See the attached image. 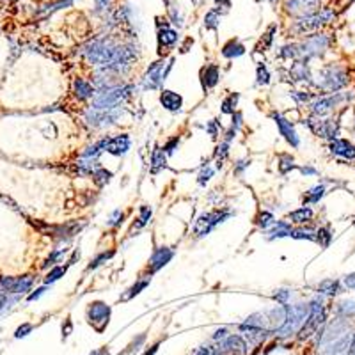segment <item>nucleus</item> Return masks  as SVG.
<instances>
[{"label":"nucleus","instance_id":"1","mask_svg":"<svg viewBox=\"0 0 355 355\" xmlns=\"http://www.w3.org/2000/svg\"><path fill=\"white\" fill-rule=\"evenodd\" d=\"M133 91V86H117L110 87L107 91L100 92L94 100H92V109L96 110H112L130 96V92Z\"/></svg>","mask_w":355,"mask_h":355},{"label":"nucleus","instance_id":"2","mask_svg":"<svg viewBox=\"0 0 355 355\" xmlns=\"http://www.w3.org/2000/svg\"><path fill=\"white\" fill-rule=\"evenodd\" d=\"M311 312V306H306V304H299V306H291L286 309V320H284L283 327H281L279 334L281 336H288L291 334L304 320H307Z\"/></svg>","mask_w":355,"mask_h":355},{"label":"nucleus","instance_id":"3","mask_svg":"<svg viewBox=\"0 0 355 355\" xmlns=\"http://www.w3.org/2000/svg\"><path fill=\"white\" fill-rule=\"evenodd\" d=\"M323 318H325V312H323L322 299H314L311 302V312L306 320V325H304V329L300 330V338H307V336H311L323 323Z\"/></svg>","mask_w":355,"mask_h":355},{"label":"nucleus","instance_id":"4","mask_svg":"<svg viewBox=\"0 0 355 355\" xmlns=\"http://www.w3.org/2000/svg\"><path fill=\"white\" fill-rule=\"evenodd\" d=\"M332 18H334L332 11H330V9H322V11H318V13L311 14V16H304L300 22H297L295 30H299V32H309V30L318 29V27L323 25V23L330 22Z\"/></svg>","mask_w":355,"mask_h":355},{"label":"nucleus","instance_id":"5","mask_svg":"<svg viewBox=\"0 0 355 355\" xmlns=\"http://www.w3.org/2000/svg\"><path fill=\"white\" fill-rule=\"evenodd\" d=\"M87 316H89V323H91L98 332H102V330L107 327V323H109L110 307L103 302H94V304H91V307H89Z\"/></svg>","mask_w":355,"mask_h":355},{"label":"nucleus","instance_id":"6","mask_svg":"<svg viewBox=\"0 0 355 355\" xmlns=\"http://www.w3.org/2000/svg\"><path fill=\"white\" fill-rule=\"evenodd\" d=\"M229 217V213H221V211H213V213H203L201 217L198 219L194 226V233L198 236H206L211 229H213L217 224L224 222L226 219Z\"/></svg>","mask_w":355,"mask_h":355},{"label":"nucleus","instance_id":"7","mask_svg":"<svg viewBox=\"0 0 355 355\" xmlns=\"http://www.w3.org/2000/svg\"><path fill=\"white\" fill-rule=\"evenodd\" d=\"M322 78H323V82L320 84V86L323 89H329V91H338V89L345 87L346 82H348L346 75L339 68L325 69V71L322 73Z\"/></svg>","mask_w":355,"mask_h":355},{"label":"nucleus","instance_id":"8","mask_svg":"<svg viewBox=\"0 0 355 355\" xmlns=\"http://www.w3.org/2000/svg\"><path fill=\"white\" fill-rule=\"evenodd\" d=\"M0 286H2V289H6L7 293H25L32 288V277H2Z\"/></svg>","mask_w":355,"mask_h":355},{"label":"nucleus","instance_id":"9","mask_svg":"<svg viewBox=\"0 0 355 355\" xmlns=\"http://www.w3.org/2000/svg\"><path fill=\"white\" fill-rule=\"evenodd\" d=\"M286 6H288L289 13L306 14V16H311V14L318 13V9H320L318 0H289Z\"/></svg>","mask_w":355,"mask_h":355},{"label":"nucleus","instance_id":"10","mask_svg":"<svg viewBox=\"0 0 355 355\" xmlns=\"http://www.w3.org/2000/svg\"><path fill=\"white\" fill-rule=\"evenodd\" d=\"M272 117H273V121L277 123V126H279L281 135H284V139H286V141L293 146V148H299V144H300L299 135H297L295 128L291 126V123H289L288 119H284L283 115L275 114V112L272 114Z\"/></svg>","mask_w":355,"mask_h":355},{"label":"nucleus","instance_id":"11","mask_svg":"<svg viewBox=\"0 0 355 355\" xmlns=\"http://www.w3.org/2000/svg\"><path fill=\"white\" fill-rule=\"evenodd\" d=\"M164 68V63H155L151 68L148 69V73H146V80H144V86L149 87V89H156L158 86H160L162 82L165 80V76H167L169 69H162Z\"/></svg>","mask_w":355,"mask_h":355},{"label":"nucleus","instance_id":"12","mask_svg":"<svg viewBox=\"0 0 355 355\" xmlns=\"http://www.w3.org/2000/svg\"><path fill=\"white\" fill-rule=\"evenodd\" d=\"M327 45H329V40H327L325 36H312L302 45V50H300V52L306 57L320 55V53H323V50L327 48Z\"/></svg>","mask_w":355,"mask_h":355},{"label":"nucleus","instance_id":"13","mask_svg":"<svg viewBox=\"0 0 355 355\" xmlns=\"http://www.w3.org/2000/svg\"><path fill=\"white\" fill-rule=\"evenodd\" d=\"M119 112H114V110H89L87 112V121L94 126H105L109 123H114L117 119Z\"/></svg>","mask_w":355,"mask_h":355},{"label":"nucleus","instance_id":"14","mask_svg":"<svg viewBox=\"0 0 355 355\" xmlns=\"http://www.w3.org/2000/svg\"><path fill=\"white\" fill-rule=\"evenodd\" d=\"M311 130L320 137L334 139L338 133V125L334 121H322V119H309Z\"/></svg>","mask_w":355,"mask_h":355},{"label":"nucleus","instance_id":"15","mask_svg":"<svg viewBox=\"0 0 355 355\" xmlns=\"http://www.w3.org/2000/svg\"><path fill=\"white\" fill-rule=\"evenodd\" d=\"M330 151L338 156L348 158V160H353L355 158V146L352 142L345 141V139H334V141L330 142Z\"/></svg>","mask_w":355,"mask_h":355},{"label":"nucleus","instance_id":"16","mask_svg":"<svg viewBox=\"0 0 355 355\" xmlns=\"http://www.w3.org/2000/svg\"><path fill=\"white\" fill-rule=\"evenodd\" d=\"M177 41V32L176 30H172L171 27L167 25V23H158V45H160V48H171V46H174Z\"/></svg>","mask_w":355,"mask_h":355},{"label":"nucleus","instance_id":"17","mask_svg":"<svg viewBox=\"0 0 355 355\" xmlns=\"http://www.w3.org/2000/svg\"><path fill=\"white\" fill-rule=\"evenodd\" d=\"M130 149V139L128 135H119V137L109 139V144H107V151L110 155H125L126 151Z\"/></svg>","mask_w":355,"mask_h":355},{"label":"nucleus","instance_id":"18","mask_svg":"<svg viewBox=\"0 0 355 355\" xmlns=\"http://www.w3.org/2000/svg\"><path fill=\"white\" fill-rule=\"evenodd\" d=\"M172 258V250L169 247H160V249L155 250V254L151 256V261H149V266H151V272H156L162 266H165L171 261Z\"/></svg>","mask_w":355,"mask_h":355},{"label":"nucleus","instance_id":"19","mask_svg":"<svg viewBox=\"0 0 355 355\" xmlns=\"http://www.w3.org/2000/svg\"><path fill=\"white\" fill-rule=\"evenodd\" d=\"M343 98H345V96L336 94V96H329V98H322V100H318V102L312 103V112H314L316 115L325 114L327 110H330V109H332V107L338 105V103L341 102Z\"/></svg>","mask_w":355,"mask_h":355},{"label":"nucleus","instance_id":"20","mask_svg":"<svg viewBox=\"0 0 355 355\" xmlns=\"http://www.w3.org/2000/svg\"><path fill=\"white\" fill-rule=\"evenodd\" d=\"M160 103L165 107L167 110L171 112H176L181 109V103H183V100H181L180 94H176V92L172 91H164L160 96Z\"/></svg>","mask_w":355,"mask_h":355},{"label":"nucleus","instance_id":"21","mask_svg":"<svg viewBox=\"0 0 355 355\" xmlns=\"http://www.w3.org/2000/svg\"><path fill=\"white\" fill-rule=\"evenodd\" d=\"M201 80H203L204 89H211L219 82V68L217 66H206L201 71Z\"/></svg>","mask_w":355,"mask_h":355},{"label":"nucleus","instance_id":"22","mask_svg":"<svg viewBox=\"0 0 355 355\" xmlns=\"http://www.w3.org/2000/svg\"><path fill=\"white\" fill-rule=\"evenodd\" d=\"M291 233H293V227L289 226L288 222L281 221V222H277L275 226H273L272 229L268 231V238H270V240H273V238L291 236Z\"/></svg>","mask_w":355,"mask_h":355},{"label":"nucleus","instance_id":"23","mask_svg":"<svg viewBox=\"0 0 355 355\" xmlns=\"http://www.w3.org/2000/svg\"><path fill=\"white\" fill-rule=\"evenodd\" d=\"M244 52H245L244 45L238 43V41H234V40H231L229 43L224 45V48H222V55L227 57V59H233V57L244 55Z\"/></svg>","mask_w":355,"mask_h":355},{"label":"nucleus","instance_id":"24","mask_svg":"<svg viewBox=\"0 0 355 355\" xmlns=\"http://www.w3.org/2000/svg\"><path fill=\"white\" fill-rule=\"evenodd\" d=\"M73 86H75L76 96H78V98H82V100L91 98V96L94 94V89H92V86L89 82H86L84 78H76Z\"/></svg>","mask_w":355,"mask_h":355},{"label":"nucleus","instance_id":"25","mask_svg":"<svg viewBox=\"0 0 355 355\" xmlns=\"http://www.w3.org/2000/svg\"><path fill=\"white\" fill-rule=\"evenodd\" d=\"M165 167V155H164V149L155 148L153 149V155H151V172H158L160 169Z\"/></svg>","mask_w":355,"mask_h":355},{"label":"nucleus","instance_id":"26","mask_svg":"<svg viewBox=\"0 0 355 355\" xmlns=\"http://www.w3.org/2000/svg\"><path fill=\"white\" fill-rule=\"evenodd\" d=\"M289 219H291V222L304 224V222H307L312 219V211L309 210V208H300V210L291 211V213H289Z\"/></svg>","mask_w":355,"mask_h":355},{"label":"nucleus","instance_id":"27","mask_svg":"<svg viewBox=\"0 0 355 355\" xmlns=\"http://www.w3.org/2000/svg\"><path fill=\"white\" fill-rule=\"evenodd\" d=\"M107 144H109V139H103V141H100V142H96V144H92V146H89L87 148V151H84V158H94V156H98L100 153L103 151V149H107Z\"/></svg>","mask_w":355,"mask_h":355},{"label":"nucleus","instance_id":"28","mask_svg":"<svg viewBox=\"0 0 355 355\" xmlns=\"http://www.w3.org/2000/svg\"><path fill=\"white\" fill-rule=\"evenodd\" d=\"M323 192H325V188H323V185H318V187L311 188V190L306 194V198H304V204L318 203V201L323 198Z\"/></svg>","mask_w":355,"mask_h":355},{"label":"nucleus","instance_id":"29","mask_svg":"<svg viewBox=\"0 0 355 355\" xmlns=\"http://www.w3.org/2000/svg\"><path fill=\"white\" fill-rule=\"evenodd\" d=\"M318 291L323 293V295H334L338 293V281L334 279H325L318 284Z\"/></svg>","mask_w":355,"mask_h":355},{"label":"nucleus","instance_id":"30","mask_svg":"<svg viewBox=\"0 0 355 355\" xmlns=\"http://www.w3.org/2000/svg\"><path fill=\"white\" fill-rule=\"evenodd\" d=\"M338 311H339V314H343L345 318H352V316H355V302L353 300H343L338 306Z\"/></svg>","mask_w":355,"mask_h":355},{"label":"nucleus","instance_id":"31","mask_svg":"<svg viewBox=\"0 0 355 355\" xmlns=\"http://www.w3.org/2000/svg\"><path fill=\"white\" fill-rule=\"evenodd\" d=\"M219 20H221V16H219V11L217 9H213V11H210V13L204 16V27L206 29H213V30H217V27H219Z\"/></svg>","mask_w":355,"mask_h":355},{"label":"nucleus","instance_id":"32","mask_svg":"<svg viewBox=\"0 0 355 355\" xmlns=\"http://www.w3.org/2000/svg\"><path fill=\"white\" fill-rule=\"evenodd\" d=\"M148 284H149V277H148V279H144V281H139L135 286H132L128 289V293H126V295H123V300H130L132 297L139 295V293H141V289H144Z\"/></svg>","mask_w":355,"mask_h":355},{"label":"nucleus","instance_id":"33","mask_svg":"<svg viewBox=\"0 0 355 355\" xmlns=\"http://www.w3.org/2000/svg\"><path fill=\"white\" fill-rule=\"evenodd\" d=\"M92 176H94V181H96V183H98L100 187H103V185L109 183V181H110L112 172H109L107 169H102V167H100L98 171H94V174H92Z\"/></svg>","mask_w":355,"mask_h":355},{"label":"nucleus","instance_id":"34","mask_svg":"<svg viewBox=\"0 0 355 355\" xmlns=\"http://www.w3.org/2000/svg\"><path fill=\"white\" fill-rule=\"evenodd\" d=\"M330 238H332V234H330V231L327 229V227H322V229L316 231V242H318L322 247H327L330 244Z\"/></svg>","mask_w":355,"mask_h":355},{"label":"nucleus","instance_id":"35","mask_svg":"<svg viewBox=\"0 0 355 355\" xmlns=\"http://www.w3.org/2000/svg\"><path fill=\"white\" fill-rule=\"evenodd\" d=\"M238 102V94H231L229 98H226L222 102V112L224 114H234V107Z\"/></svg>","mask_w":355,"mask_h":355},{"label":"nucleus","instance_id":"36","mask_svg":"<svg viewBox=\"0 0 355 355\" xmlns=\"http://www.w3.org/2000/svg\"><path fill=\"white\" fill-rule=\"evenodd\" d=\"M66 273V268L64 266H55L53 270H50L48 272V275L45 277V283L46 284H50V283H55L57 279H61V277Z\"/></svg>","mask_w":355,"mask_h":355},{"label":"nucleus","instance_id":"37","mask_svg":"<svg viewBox=\"0 0 355 355\" xmlns=\"http://www.w3.org/2000/svg\"><path fill=\"white\" fill-rule=\"evenodd\" d=\"M291 76L295 80H304V78H307V68H306V64H295L291 69Z\"/></svg>","mask_w":355,"mask_h":355},{"label":"nucleus","instance_id":"38","mask_svg":"<svg viewBox=\"0 0 355 355\" xmlns=\"http://www.w3.org/2000/svg\"><path fill=\"white\" fill-rule=\"evenodd\" d=\"M291 236L297 238V240H316L314 233L311 229H297V231L293 229Z\"/></svg>","mask_w":355,"mask_h":355},{"label":"nucleus","instance_id":"39","mask_svg":"<svg viewBox=\"0 0 355 355\" xmlns=\"http://www.w3.org/2000/svg\"><path fill=\"white\" fill-rule=\"evenodd\" d=\"M227 148H229V142H222V144L217 148V151H215V158H217V165H219V167H222V162L226 160Z\"/></svg>","mask_w":355,"mask_h":355},{"label":"nucleus","instance_id":"40","mask_svg":"<svg viewBox=\"0 0 355 355\" xmlns=\"http://www.w3.org/2000/svg\"><path fill=\"white\" fill-rule=\"evenodd\" d=\"M149 217H151V208H149V206H142L141 208V217H139L137 226H133V229H135V227L146 226V224H148V221H149Z\"/></svg>","mask_w":355,"mask_h":355},{"label":"nucleus","instance_id":"41","mask_svg":"<svg viewBox=\"0 0 355 355\" xmlns=\"http://www.w3.org/2000/svg\"><path fill=\"white\" fill-rule=\"evenodd\" d=\"M112 256H114V252H103V254H100V256L96 258V260L91 261V265L87 266V270L96 268V266H100V265L103 263V261H107V260H109V258H112Z\"/></svg>","mask_w":355,"mask_h":355},{"label":"nucleus","instance_id":"42","mask_svg":"<svg viewBox=\"0 0 355 355\" xmlns=\"http://www.w3.org/2000/svg\"><path fill=\"white\" fill-rule=\"evenodd\" d=\"M258 224H260V227H263V229H266L268 226H272L273 224V217L270 213H261L260 217H258Z\"/></svg>","mask_w":355,"mask_h":355},{"label":"nucleus","instance_id":"43","mask_svg":"<svg viewBox=\"0 0 355 355\" xmlns=\"http://www.w3.org/2000/svg\"><path fill=\"white\" fill-rule=\"evenodd\" d=\"M268 80H270V75H268V71H266V68L265 66H258V84H268Z\"/></svg>","mask_w":355,"mask_h":355},{"label":"nucleus","instance_id":"44","mask_svg":"<svg viewBox=\"0 0 355 355\" xmlns=\"http://www.w3.org/2000/svg\"><path fill=\"white\" fill-rule=\"evenodd\" d=\"M281 162H283V164L279 165V169H281V172H283V174H284V172H288L289 169L295 167V165H293V160L289 156H281Z\"/></svg>","mask_w":355,"mask_h":355},{"label":"nucleus","instance_id":"45","mask_svg":"<svg viewBox=\"0 0 355 355\" xmlns=\"http://www.w3.org/2000/svg\"><path fill=\"white\" fill-rule=\"evenodd\" d=\"M211 176H213V169L211 167L203 169V172L199 174V185H206V181L210 180Z\"/></svg>","mask_w":355,"mask_h":355},{"label":"nucleus","instance_id":"46","mask_svg":"<svg viewBox=\"0 0 355 355\" xmlns=\"http://www.w3.org/2000/svg\"><path fill=\"white\" fill-rule=\"evenodd\" d=\"M94 2H96V11H98V13H102V11L109 9L114 0H94Z\"/></svg>","mask_w":355,"mask_h":355},{"label":"nucleus","instance_id":"47","mask_svg":"<svg viewBox=\"0 0 355 355\" xmlns=\"http://www.w3.org/2000/svg\"><path fill=\"white\" fill-rule=\"evenodd\" d=\"M343 283H345V286L348 288V289H355V272L353 273H348V275H345Z\"/></svg>","mask_w":355,"mask_h":355},{"label":"nucleus","instance_id":"48","mask_svg":"<svg viewBox=\"0 0 355 355\" xmlns=\"http://www.w3.org/2000/svg\"><path fill=\"white\" fill-rule=\"evenodd\" d=\"M119 222H123V211L121 210H115L110 217V226H117Z\"/></svg>","mask_w":355,"mask_h":355},{"label":"nucleus","instance_id":"49","mask_svg":"<svg viewBox=\"0 0 355 355\" xmlns=\"http://www.w3.org/2000/svg\"><path fill=\"white\" fill-rule=\"evenodd\" d=\"M30 330H32V325H30V323H23L14 336H16V338H23V336H27V332H30Z\"/></svg>","mask_w":355,"mask_h":355},{"label":"nucleus","instance_id":"50","mask_svg":"<svg viewBox=\"0 0 355 355\" xmlns=\"http://www.w3.org/2000/svg\"><path fill=\"white\" fill-rule=\"evenodd\" d=\"M288 297H289V291H288V289H279V291H277L275 295H273V299L284 304V302L288 300Z\"/></svg>","mask_w":355,"mask_h":355},{"label":"nucleus","instance_id":"51","mask_svg":"<svg viewBox=\"0 0 355 355\" xmlns=\"http://www.w3.org/2000/svg\"><path fill=\"white\" fill-rule=\"evenodd\" d=\"M63 254H64V250H55V252H53V254H52V256H50V258H48V260H46V263H45V266H48V265H53V263H55V261H57V260H59V258H61V256H63Z\"/></svg>","mask_w":355,"mask_h":355},{"label":"nucleus","instance_id":"52","mask_svg":"<svg viewBox=\"0 0 355 355\" xmlns=\"http://www.w3.org/2000/svg\"><path fill=\"white\" fill-rule=\"evenodd\" d=\"M7 302H9V299H7V291L6 289H0V309H4V307L7 306Z\"/></svg>","mask_w":355,"mask_h":355},{"label":"nucleus","instance_id":"53","mask_svg":"<svg viewBox=\"0 0 355 355\" xmlns=\"http://www.w3.org/2000/svg\"><path fill=\"white\" fill-rule=\"evenodd\" d=\"M46 291V288H40V289H36V293H32V295H29V300H36V299H40L41 295Z\"/></svg>","mask_w":355,"mask_h":355},{"label":"nucleus","instance_id":"54","mask_svg":"<svg viewBox=\"0 0 355 355\" xmlns=\"http://www.w3.org/2000/svg\"><path fill=\"white\" fill-rule=\"evenodd\" d=\"M63 334H64V338H68V336L71 334V322H69V320H66V327L63 325Z\"/></svg>","mask_w":355,"mask_h":355},{"label":"nucleus","instance_id":"55","mask_svg":"<svg viewBox=\"0 0 355 355\" xmlns=\"http://www.w3.org/2000/svg\"><path fill=\"white\" fill-rule=\"evenodd\" d=\"M208 132L211 133V137H217V125H215V123H210V125H208Z\"/></svg>","mask_w":355,"mask_h":355},{"label":"nucleus","instance_id":"56","mask_svg":"<svg viewBox=\"0 0 355 355\" xmlns=\"http://www.w3.org/2000/svg\"><path fill=\"white\" fill-rule=\"evenodd\" d=\"M293 98H297L299 102H307V100H309V94H297V92H293Z\"/></svg>","mask_w":355,"mask_h":355},{"label":"nucleus","instance_id":"57","mask_svg":"<svg viewBox=\"0 0 355 355\" xmlns=\"http://www.w3.org/2000/svg\"><path fill=\"white\" fill-rule=\"evenodd\" d=\"M174 144H177V139H172V141L169 142L167 146H165V151H167V153H172V148H174Z\"/></svg>","mask_w":355,"mask_h":355},{"label":"nucleus","instance_id":"58","mask_svg":"<svg viewBox=\"0 0 355 355\" xmlns=\"http://www.w3.org/2000/svg\"><path fill=\"white\" fill-rule=\"evenodd\" d=\"M215 2H217L219 7H229V6H231L229 0H215Z\"/></svg>","mask_w":355,"mask_h":355},{"label":"nucleus","instance_id":"59","mask_svg":"<svg viewBox=\"0 0 355 355\" xmlns=\"http://www.w3.org/2000/svg\"><path fill=\"white\" fill-rule=\"evenodd\" d=\"M302 172H304V174H314V169H312V167H304L302 169Z\"/></svg>","mask_w":355,"mask_h":355},{"label":"nucleus","instance_id":"60","mask_svg":"<svg viewBox=\"0 0 355 355\" xmlns=\"http://www.w3.org/2000/svg\"><path fill=\"white\" fill-rule=\"evenodd\" d=\"M91 355H109V350L102 348V350H98V352H92Z\"/></svg>","mask_w":355,"mask_h":355},{"label":"nucleus","instance_id":"61","mask_svg":"<svg viewBox=\"0 0 355 355\" xmlns=\"http://www.w3.org/2000/svg\"><path fill=\"white\" fill-rule=\"evenodd\" d=\"M247 165H249V162H240V165H238V169H236V171L240 172L242 169H244V167H247Z\"/></svg>","mask_w":355,"mask_h":355},{"label":"nucleus","instance_id":"62","mask_svg":"<svg viewBox=\"0 0 355 355\" xmlns=\"http://www.w3.org/2000/svg\"><path fill=\"white\" fill-rule=\"evenodd\" d=\"M156 350H158V345H155V346H153V348H151V350H148V352H146L144 355H153V353H155V352H156Z\"/></svg>","mask_w":355,"mask_h":355},{"label":"nucleus","instance_id":"63","mask_svg":"<svg viewBox=\"0 0 355 355\" xmlns=\"http://www.w3.org/2000/svg\"><path fill=\"white\" fill-rule=\"evenodd\" d=\"M164 2H165V4H167V6H169V4H171V0H164Z\"/></svg>","mask_w":355,"mask_h":355}]
</instances>
